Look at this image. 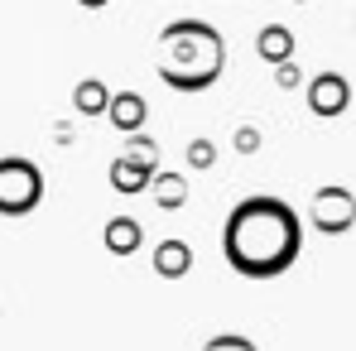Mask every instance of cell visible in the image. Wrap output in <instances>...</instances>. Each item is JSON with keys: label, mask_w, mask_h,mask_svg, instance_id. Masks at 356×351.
<instances>
[{"label": "cell", "mask_w": 356, "mask_h": 351, "mask_svg": "<svg viewBox=\"0 0 356 351\" xmlns=\"http://www.w3.org/2000/svg\"><path fill=\"white\" fill-rule=\"evenodd\" d=\"M106 116H111V125H116V130L135 135V130L145 125V116H149V106H145V97H140V92H111Z\"/></svg>", "instance_id": "7"}, {"label": "cell", "mask_w": 356, "mask_h": 351, "mask_svg": "<svg viewBox=\"0 0 356 351\" xmlns=\"http://www.w3.org/2000/svg\"><path fill=\"white\" fill-rule=\"evenodd\" d=\"M77 5H82V10H106L111 0H77Z\"/></svg>", "instance_id": "18"}, {"label": "cell", "mask_w": 356, "mask_h": 351, "mask_svg": "<svg viewBox=\"0 0 356 351\" xmlns=\"http://www.w3.org/2000/svg\"><path fill=\"white\" fill-rule=\"evenodd\" d=\"M106 245L120 250V255H125V250H135V245H140V227H135L130 217H116V222L106 227Z\"/></svg>", "instance_id": "10"}, {"label": "cell", "mask_w": 356, "mask_h": 351, "mask_svg": "<svg viewBox=\"0 0 356 351\" xmlns=\"http://www.w3.org/2000/svg\"><path fill=\"white\" fill-rule=\"evenodd\" d=\"M352 29H356V10H352Z\"/></svg>", "instance_id": "19"}, {"label": "cell", "mask_w": 356, "mask_h": 351, "mask_svg": "<svg viewBox=\"0 0 356 351\" xmlns=\"http://www.w3.org/2000/svg\"><path fill=\"white\" fill-rule=\"evenodd\" d=\"M159 77L174 92H207L227 67V39L207 19H174L159 34Z\"/></svg>", "instance_id": "2"}, {"label": "cell", "mask_w": 356, "mask_h": 351, "mask_svg": "<svg viewBox=\"0 0 356 351\" xmlns=\"http://www.w3.org/2000/svg\"><path fill=\"white\" fill-rule=\"evenodd\" d=\"M294 5H308V0H294Z\"/></svg>", "instance_id": "20"}, {"label": "cell", "mask_w": 356, "mask_h": 351, "mask_svg": "<svg viewBox=\"0 0 356 351\" xmlns=\"http://www.w3.org/2000/svg\"><path fill=\"white\" fill-rule=\"evenodd\" d=\"M227 265L245 279H280L303 250L298 212L280 197H245L222 227Z\"/></svg>", "instance_id": "1"}, {"label": "cell", "mask_w": 356, "mask_h": 351, "mask_svg": "<svg viewBox=\"0 0 356 351\" xmlns=\"http://www.w3.org/2000/svg\"><path fill=\"white\" fill-rule=\"evenodd\" d=\"M298 82H303V67H298V58L275 63V87H280V92H294Z\"/></svg>", "instance_id": "14"}, {"label": "cell", "mask_w": 356, "mask_h": 351, "mask_svg": "<svg viewBox=\"0 0 356 351\" xmlns=\"http://www.w3.org/2000/svg\"><path fill=\"white\" fill-rule=\"evenodd\" d=\"M356 217V197L347 188H323L318 197H313V222L323 227V231H347Z\"/></svg>", "instance_id": "5"}, {"label": "cell", "mask_w": 356, "mask_h": 351, "mask_svg": "<svg viewBox=\"0 0 356 351\" xmlns=\"http://www.w3.org/2000/svg\"><path fill=\"white\" fill-rule=\"evenodd\" d=\"M352 106V82L342 77V72H318V77H308V111L323 120L342 116Z\"/></svg>", "instance_id": "4"}, {"label": "cell", "mask_w": 356, "mask_h": 351, "mask_svg": "<svg viewBox=\"0 0 356 351\" xmlns=\"http://www.w3.org/2000/svg\"><path fill=\"white\" fill-rule=\"evenodd\" d=\"M154 197H159V207H178V202L188 197V188H183L178 174H159L154 178Z\"/></svg>", "instance_id": "12"}, {"label": "cell", "mask_w": 356, "mask_h": 351, "mask_svg": "<svg viewBox=\"0 0 356 351\" xmlns=\"http://www.w3.org/2000/svg\"><path fill=\"white\" fill-rule=\"evenodd\" d=\"M72 106H77V116H106V106H111L106 82H102V77H82V82L72 87Z\"/></svg>", "instance_id": "8"}, {"label": "cell", "mask_w": 356, "mask_h": 351, "mask_svg": "<svg viewBox=\"0 0 356 351\" xmlns=\"http://www.w3.org/2000/svg\"><path fill=\"white\" fill-rule=\"evenodd\" d=\"M44 202V169L34 159H0V217H29Z\"/></svg>", "instance_id": "3"}, {"label": "cell", "mask_w": 356, "mask_h": 351, "mask_svg": "<svg viewBox=\"0 0 356 351\" xmlns=\"http://www.w3.org/2000/svg\"><path fill=\"white\" fill-rule=\"evenodd\" d=\"M120 159H130V164H135V169H145V174L154 178V164H159V145H154V140H149V135H140V130H135V135H130V145H125V154H120Z\"/></svg>", "instance_id": "9"}, {"label": "cell", "mask_w": 356, "mask_h": 351, "mask_svg": "<svg viewBox=\"0 0 356 351\" xmlns=\"http://www.w3.org/2000/svg\"><path fill=\"white\" fill-rule=\"evenodd\" d=\"M212 159H217L212 140H193V145H188V164H193V169H207Z\"/></svg>", "instance_id": "15"}, {"label": "cell", "mask_w": 356, "mask_h": 351, "mask_svg": "<svg viewBox=\"0 0 356 351\" xmlns=\"http://www.w3.org/2000/svg\"><path fill=\"white\" fill-rule=\"evenodd\" d=\"M111 183H116L120 193H140V188L149 183V174H145V169H135L130 159H116V164H111Z\"/></svg>", "instance_id": "11"}, {"label": "cell", "mask_w": 356, "mask_h": 351, "mask_svg": "<svg viewBox=\"0 0 356 351\" xmlns=\"http://www.w3.org/2000/svg\"><path fill=\"white\" fill-rule=\"evenodd\" d=\"M255 54L270 63V67H275V63H289L298 54L294 29H289V24H265V29L255 34Z\"/></svg>", "instance_id": "6"}, {"label": "cell", "mask_w": 356, "mask_h": 351, "mask_svg": "<svg viewBox=\"0 0 356 351\" xmlns=\"http://www.w3.org/2000/svg\"><path fill=\"white\" fill-rule=\"evenodd\" d=\"M159 270H164V275H178V270H188V245H178V240L159 245Z\"/></svg>", "instance_id": "13"}, {"label": "cell", "mask_w": 356, "mask_h": 351, "mask_svg": "<svg viewBox=\"0 0 356 351\" xmlns=\"http://www.w3.org/2000/svg\"><path fill=\"white\" fill-rule=\"evenodd\" d=\"M54 140H58V145H67V140H72V125H63V120H58V125H54Z\"/></svg>", "instance_id": "17"}, {"label": "cell", "mask_w": 356, "mask_h": 351, "mask_svg": "<svg viewBox=\"0 0 356 351\" xmlns=\"http://www.w3.org/2000/svg\"><path fill=\"white\" fill-rule=\"evenodd\" d=\"M236 149H241V154L260 149V130H255V125H241V130H236Z\"/></svg>", "instance_id": "16"}]
</instances>
